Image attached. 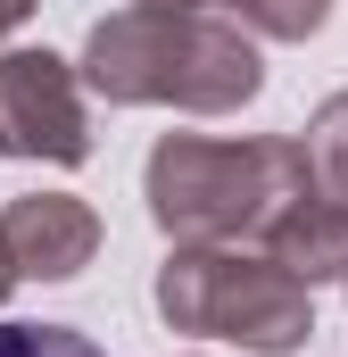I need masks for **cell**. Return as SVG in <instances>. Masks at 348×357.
<instances>
[{
  "label": "cell",
  "mask_w": 348,
  "mask_h": 357,
  "mask_svg": "<svg viewBox=\"0 0 348 357\" xmlns=\"http://www.w3.org/2000/svg\"><path fill=\"white\" fill-rule=\"evenodd\" d=\"M84 84L116 108H182V116H232L258 100L265 59L249 25H224L207 8H116L84 42Z\"/></svg>",
  "instance_id": "1"
},
{
  "label": "cell",
  "mask_w": 348,
  "mask_h": 357,
  "mask_svg": "<svg viewBox=\"0 0 348 357\" xmlns=\"http://www.w3.org/2000/svg\"><path fill=\"white\" fill-rule=\"evenodd\" d=\"M315 158L290 133L258 142H207V133H166L141 167V199L174 250H216V241H265V225L315 191Z\"/></svg>",
  "instance_id": "2"
},
{
  "label": "cell",
  "mask_w": 348,
  "mask_h": 357,
  "mask_svg": "<svg viewBox=\"0 0 348 357\" xmlns=\"http://www.w3.org/2000/svg\"><path fill=\"white\" fill-rule=\"evenodd\" d=\"M158 316L174 333L241 341L258 357H290L315 333V291L274 258H241L232 241L216 250H174L158 266Z\"/></svg>",
  "instance_id": "3"
},
{
  "label": "cell",
  "mask_w": 348,
  "mask_h": 357,
  "mask_svg": "<svg viewBox=\"0 0 348 357\" xmlns=\"http://www.w3.org/2000/svg\"><path fill=\"white\" fill-rule=\"evenodd\" d=\"M0 150L8 158H50V167H84L91 125L75 67L50 50H0Z\"/></svg>",
  "instance_id": "4"
},
{
  "label": "cell",
  "mask_w": 348,
  "mask_h": 357,
  "mask_svg": "<svg viewBox=\"0 0 348 357\" xmlns=\"http://www.w3.org/2000/svg\"><path fill=\"white\" fill-rule=\"evenodd\" d=\"M0 258L17 266V282H67L100 258V216L75 191H25L0 208Z\"/></svg>",
  "instance_id": "5"
},
{
  "label": "cell",
  "mask_w": 348,
  "mask_h": 357,
  "mask_svg": "<svg viewBox=\"0 0 348 357\" xmlns=\"http://www.w3.org/2000/svg\"><path fill=\"white\" fill-rule=\"evenodd\" d=\"M258 250L274 258V266H290L307 291H315V282H332V274L348 282V199L315 183L307 199H290V208L265 225V241H258Z\"/></svg>",
  "instance_id": "6"
},
{
  "label": "cell",
  "mask_w": 348,
  "mask_h": 357,
  "mask_svg": "<svg viewBox=\"0 0 348 357\" xmlns=\"http://www.w3.org/2000/svg\"><path fill=\"white\" fill-rule=\"evenodd\" d=\"M249 33L265 42H307V33H324V17H332V0H224Z\"/></svg>",
  "instance_id": "7"
},
{
  "label": "cell",
  "mask_w": 348,
  "mask_h": 357,
  "mask_svg": "<svg viewBox=\"0 0 348 357\" xmlns=\"http://www.w3.org/2000/svg\"><path fill=\"white\" fill-rule=\"evenodd\" d=\"M307 158H315L324 191H340V199H348V91H332V100L307 116Z\"/></svg>",
  "instance_id": "8"
},
{
  "label": "cell",
  "mask_w": 348,
  "mask_h": 357,
  "mask_svg": "<svg viewBox=\"0 0 348 357\" xmlns=\"http://www.w3.org/2000/svg\"><path fill=\"white\" fill-rule=\"evenodd\" d=\"M0 357H108V349L67 324H0Z\"/></svg>",
  "instance_id": "9"
},
{
  "label": "cell",
  "mask_w": 348,
  "mask_h": 357,
  "mask_svg": "<svg viewBox=\"0 0 348 357\" xmlns=\"http://www.w3.org/2000/svg\"><path fill=\"white\" fill-rule=\"evenodd\" d=\"M25 17H33V0H0V33H17Z\"/></svg>",
  "instance_id": "10"
},
{
  "label": "cell",
  "mask_w": 348,
  "mask_h": 357,
  "mask_svg": "<svg viewBox=\"0 0 348 357\" xmlns=\"http://www.w3.org/2000/svg\"><path fill=\"white\" fill-rule=\"evenodd\" d=\"M150 8H207V0H150Z\"/></svg>",
  "instance_id": "11"
},
{
  "label": "cell",
  "mask_w": 348,
  "mask_h": 357,
  "mask_svg": "<svg viewBox=\"0 0 348 357\" xmlns=\"http://www.w3.org/2000/svg\"><path fill=\"white\" fill-rule=\"evenodd\" d=\"M8 282H17V266H8V258H0V299H8Z\"/></svg>",
  "instance_id": "12"
}]
</instances>
